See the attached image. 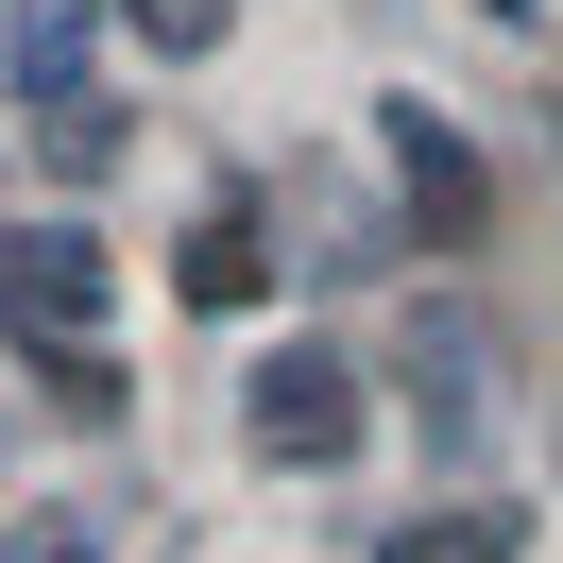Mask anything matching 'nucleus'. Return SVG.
<instances>
[{
    "label": "nucleus",
    "mask_w": 563,
    "mask_h": 563,
    "mask_svg": "<svg viewBox=\"0 0 563 563\" xmlns=\"http://www.w3.org/2000/svg\"><path fill=\"white\" fill-rule=\"evenodd\" d=\"M358 427H376V410H358V376H342L324 342L256 358V410H240V444H256V461H290V478H324V461H358Z\"/></svg>",
    "instance_id": "obj_1"
},
{
    "label": "nucleus",
    "mask_w": 563,
    "mask_h": 563,
    "mask_svg": "<svg viewBox=\"0 0 563 563\" xmlns=\"http://www.w3.org/2000/svg\"><path fill=\"white\" fill-rule=\"evenodd\" d=\"M0 324H35V342H103V240L86 222H18L0 240Z\"/></svg>",
    "instance_id": "obj_2"
},
{
    "label": "nucleus",
    "mask_w": 563,
    "mask_h": 563,
    "mask_svg": "<svg viewBox=\"0 0 563 563\" xmlns=\"http://www.w3.org/2000/svg\"><path fill=\"white\" fill-rule=\"evenodd\" d=\"M86 35L103 0H18V103H86Z\"/></svg>",
    "instance_id": "obj_3"
},
{
    "label": "nucleus",
    "mask_w": 563,
    "mask_h": 563,
    "mask_svg": "<svg viewBox=\"0 0 563 563\" xmlns=\"http://www.w3.org/2000/svg\"><path fill=\"white\" fill-rule=\"evenodd\" d=\"M172 290H188V308H256V290H274V256H256V222H188Z\"/></svg>",
    "instance_id": "obj_4"
},
{
    "label": "nucleus",
    "mask_w": 563,
    "mask_h": 563,
    "mask_svg": "<svg viewBox=\"0 0 563 563\" xmlns=\"http://www.w3.org/2000/svg\"><path fill=\"white\" fill-rule=\"evenodd\" d=\"M393 172H410V206H427V222H478V172H461V137H444L427 103H393Z\"/></svg>",
    "instance_id": "obj_5"
},
{
    "label": "nucleus",
    "mask_w": 563,
    "mask_h": 563,
    "mask_svg": "<svg viewBox=\"0 0 563 563\" xmlns=\"http://www.w3.org/2000/svg\"><path fill=\"white\" fill-rule=\"evenodd\" d=\"M137 18V52H222V0H120Z\"/></svg>",
    "instance_id": "obj_6"
},
{
    "label": "nucleus",
    "mask_w": 563,
    "mask_h": 563,
    "mask_svg": "<svg viewBox=\"0 0 563 563\" xmlns=\"http://www.w3.org/2000/svg\"><path fill=\"white\" fill-rule=\"evenodd\" d=\"M393 563H512V512H444L427 547H393Z\"/></svg>",
    "instance_id": "obj_7"
},
{
    "label": "nucleus",
    "mask_w": 563,
    "mask_h": 563,
    "mask_svg": "<svg viewBox=\"0 0 563 563\" xmlns=\"http://www.w3.org/2000/svg\"><path fill=\"white\" fill-rule=\"evenodd\" d=\"M18 563H103V547H86V529L52 512V529H18Z\"/></svg>",
    "instance_id": "obj_8"
},
{
    "label": "nucleus",
    "mask_w": 563,
    "mask_h": 563,
    "mask_svg": "<svg viewBox=\"0 0 563 563\" xmlns=\"http://www.w3.org/2000/svg\"><path fill=\"white\" fill-rule=\"evenodd\" d=\"M495 18H547V0H495Z\"/></svg>",
    "instance_id": "obj_9"
}]
</instances>
